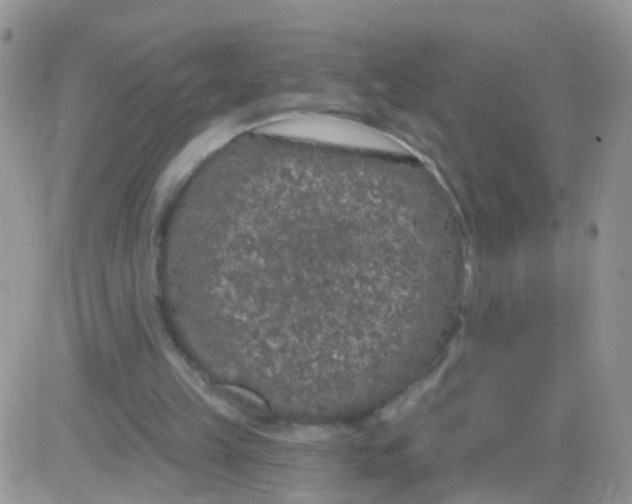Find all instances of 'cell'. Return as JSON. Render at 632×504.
Returning a JSON list of instances; mask_svg holds the SVG:
<instances>
[{
	"mask_svg": "<svg viewBox=\"0 0 632 504\" xmlns=\"http://www.w3.org/2000/svg\"><path fill=\"white\" fill-rule=\"evenodd\" d=\"M264 131L296 140L370 152L380 156H406L409 151L391 134L368 124L319 114H293L277 118Z\"/></svg>",
	"mask_w": 632,
	"mask_h": 504,
	"instance_id": "obj_1",
	"label": "cell"
}]
</instances>
